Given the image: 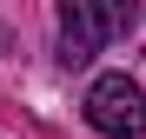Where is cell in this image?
<instances>
[{
	"label": "cell",
	"mask_w": 146,
	"mask_h": 139,
	"mask_svg": "<svg viewBox=\"0 0 146 139\" xmlns=\"http://www.w3.org/2000/svg\"><path fill=\"white\" fill-rule=\"evenodd\" d=\"M86 126L106 132V139H139L146 132V93L126 73H100L86 86Z\"/></svg>",
	"instance_id": "obj_2"
},
{
	"label": "cell",
	"mask_w": 146,
	"mask_h": 139,
	"mask_svg": "<svg viewBox=\"0 0 146 139\" xmlns=\"http://www.w3.org/2000/svg\"><path fill=\"white\" fill-rule=\"evenodd\" d=\"M126 27H133V0H60V60L86 66Z\"/></svg>",
	"instance_id": "obj_1"
}]
</instances>
